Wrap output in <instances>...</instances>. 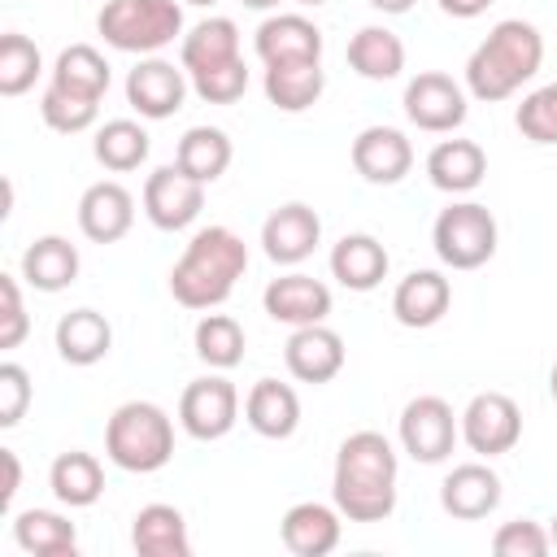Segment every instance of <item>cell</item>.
<instances>
[{
  "label": "cell",
  "mask_w": 557,
  "mask_h": 557,
  "mask_svg": "<svg viewBox=\"0 0 557 557\" xmlns=\"http://www.w3.org/2000/svg\"><path fill=\"white\" fill-rule=\"evenodd\" d=\"M396 448L383 431H352L335 453L331 500L348 522H383L396 509Z\"/></svg>",
  "instance_id": "6da1fadb"
},
{
  "label": "cell",
  "mask_w": 557,
  "mask_h": 557,
  "mask_svg": "<svg viewBox=\"0 0 557 557\" xmlns=\"http://www.w3.org/2000/svg\"><path fill=\"white\" fill-rule=\"evenodd\" d=\"M248 270V244L231 226H200L170 270V296L183 309H218Z\"/></svg>",
  "instance_id": "7a4b0ae2"
},
{
  "label": "cell",
  "mask_w": 557,
  "mask_h": 557,
  "mask_svg": "<svg viewBox=\"0 0 557 557\" xmlns=\"http://www.w3.org/2000/svg\"><path fill=\"white\" fill-rule=\"evenodd\" d=\"M544 65V35L522 22V17H505L487 30V39L470 52L466 61V91L483 104L509 100L522 83H531Z\"/></svg>",
  "instance_id": "3957f363"
},
{
  "label": "cell",
  "mask_w": 557,
  "mask_h": 557,
  "mask_svg": "<svg viewBox=\"0 0 557 557\" xmlns=\"http://www.w3.org/2000/svg\"><path fill=\"white\" fill-rule=\"evenodd\" d=\"M104 457L126 474H157L174 457V422L152 400H126L104 422Z\"/></svg>",
  "instance_id": "277c9868"
},
{
  "label": "cell",
  "mask_w": 557,
  "mask_h": 557,
  "mask_svg": "<svg viewBox=\"0 0 557 557\" xmlns=\"http://www.w3.org/2000/svg\"><path fill=\"white\" fill-rule=\"evenodd\" d=\"M96 30L117 52L152 57L183 35V4L178 0H104L96 13Z\"/></svg>",
  "instance_id": "5b68a950"
},
{
  "label": "cell",
  "mask_w": 557,
  "mask_h": 557,
  "mask_svg": "<svg viewBox=\"0 0 557 557\" xmlns=\"http://www.w3.org/2000/svg\"><path fill=\"white\" fill-rule=\"evenodd\" d=\"M496 218L487 205L479 200H457L448 209H440L435 226H431V244H435V257L448 265V270H479L496 257Z\"/></svg>",
  "instance_id": "8992f818"
},
{
  "label": "cell",
  "mask_w": 557,
  "mask_h": 557,
  "mask_svg": "<svg viewBox=\"0 0 557 557\" xmlns=\"http://www.w3.org/2000/svg\"><path fill=\"white\" fill-rule=\"evenodd\" d=\"M396 435H400V448L422 461V466H440L457 435H461V422L453 413V405L444 396H413L405 409H400V422H396Z\"/></svg>",
  "instance_id": "52a82bcc"
},
{
  "label": "cell",
  "mask_w": 557,
  "mask_h": 557,
  "mask_svg": "<svg viewBox=\"0 0 557 557\" xmlns=\"http://www.w3.org/2000/svg\"><path fill=\"white\" fill-rule=\"evenodd\" d=\"M405 117L426 131V135H448L466 122L470 104H466V87L453 83L444 70H422L405 83Z\"/></svg>",
  "instance_id": "ba28073f"
},
{
  "label": "cell",
  "mask_w": 557,
  "mask_h": 557,
  "mask_svg": "<svg viewBox=\"0 0 557 557\" xmlns=\"http://www.w3.org/2000/svg\"><path fill=\"white\" fill-rule=\"evenodd\" d=\"M239 418V392L226 374H205V379H191L178 396V426L191 435V440H222L231 435Z\"/></svg>",
  "instance_id": "9c48e42d"
},
{
  "label": "cell",
  "mask_w": 557,
  "mask_h": 557,
  "mask_svg": "<svg viewBox=\"0 0 557 557\" xmlns=\"http://www.w3.org/2000/svg\"><path fill=\"white\" fill-rule=\"evenodd\" d=\"M461 440L479 457H500L522 440V409L505 392H479L461 409Z\"/></svg>",
  "instance_id": "30bf717a"
},
{
  "label": "cell",
  "mask_w": 557,
  "mask_h": 557,
  "mask_svg": "<svg viewBox=\"0 0 557 557\" xmlns=\"http://www.w3.org/2000/svg\"><path fill=\"white\" fill-rule=\"evenodd\" d=\"M205 209V183L183 174L178 165H161L144 183V213L157 231H187Z\"/></svg>",
  "instance_id": "8fae6325"
},
{
  "label": "cell",
  "mask_w": 557,
  "mask_h": 557,
  "mask_svg": "<svg viewBox=\"0 0 557 557\" xmlns=\"http://www.w3.org/2000/svg\"><path fill=\"white\" fill-rule=\"evenodd\" d=\"M187 100V70H178L174 61H161V57H144L131 74H126V104L148 117V122H161V117H174Z\"/></svg>",
  "instance_id": "7c38bea8"
},
{
  "label": "cell",
  "mask_w": 557,
  "mask_h": 557,
  "mask_svg": "<svg viewBox=\"0 0 557 557\" xmlns=\"http://www.w3.org/2000/svg\"><path fill=\"white\" fill-rule=\"evenodd\" d=\"M261 305H265V313L274 318V322H283V326H313V322H326V313H331V287L322 283V278H313V274H278V278H270L265 283V292H261Z\"/></svg>",
  "instance_id": "4fadbf2b"
},
{
  "label": "cell",
  "mask_w": 557,
  "mask_h": 557,
  "mask_svg": "<svg viewBox=\"0 0 557 557\" xmlns=\"http://www.w3.org/2000/svg\"><path fill=\"white\" fill-rule=\"evenodd\" d=\"M344 339L339 331H331L326 322H313V326H296L292 339L283 344V361H287V374L300 379V383H331L339 370H344Z\"/></svg>",
  "instance_id": "5bb4252c"
},
{
  "label": "cell",
  "mask_w": 557,
  "mask_h": 557,
  "mask_svg": "<svg viewBox=\"0 0 557 557\" xmlns=\"http://www.w3.org/2000/svg\"><path fill=\"white\" fill-rule=\"evenodd\" d=\"M352 170L374 187H392L413 170V144L396 126H366L352 139Z\"/></svg>",
  "instance_id": "9a60e30c"
},
{
  "label": "cell",
  "mask_w": 557,
  "mask_h": 557,
  "mask_svg": "<svg viewBox=\"0 0 557 557\" xmlns=\"http://www.w3.org/2000/svg\"><path fill=\"white\" fill-rule=\"evenodd\" d=\"M318 239H322V218L300 200L278 205L261 222V248L274 265H300L318 248Z\"/></svg>",
  "instance_id": "2e32d148"
},
{
  "label": "cell",
  "mask_w": 557,
  "mask_h": 557,
  "mask_svg": "<svg viewBox=\"0 0 557 557\" xmlns=\"http://www.w3.org/2000/svg\"><path fill=\"white\" fill-rule=\"evenodd\" d=\"M440 505L457 522H479L500 505V474L492 466H483V461L453 466L444 474V483H440Z\"/></svg>",
  "instance_id": "e0dca14e"
},
{
  "label": "cell",
  "mask_w": 557,
  "mask_h": 557,
  "mask_svg": "<svg viewBox=\"0 0 557 557\" xmlns=\"http://www.w3.org/2000/svg\"><path fill=\"white\" fill-rule=\"evenodd\" d=\"M344 513L335 505H322V500H296L283 522H278V535H283V548L296 553V557H326L339 548V535H344Z\"/></svg>",
  "instance_id": "ac0fdd59"
},
{
  "label": "cell",
  "mask_w": 557,
  "mask_h": 557,
  "mask_svg": "<svg viewBox=\"0 0 557 557\" xmlns=\"http://www.w3.org/2000/svg\"><path fill=\"white\" fill-rule=\"evenodd\" d=\"M131 222H135V196L122 183L100 178L78 196V231L91 244H117L131 231Z\"/></svg>",
  "instance_id": "d6986e66"
},
{
  "label": "cell",
  "mask_w": 557,
  "mask_h": 557,
  "mask_svg": "<svg viewBox=\"0 0 557 557\" xmlns=\"http://www.w3.org/2000/svg\"><path fill=\"white\" fill-rule=\"evenodd\" d=\"M453 305V283L440 270H409L392 292V318L409 331L435 326Z\"/></svg>",
  "instance_id": "ffe728a7"
},
{
  "label": "cell",
  "mask_w": 557,
  "mask_h": 557,
  "mask_svg": "<svg viewBox=\"0 0 557 557\" xmlns=\"http://www.w3.org/2000/svg\"><path fill=\"white\" fill-rule=\"evenodd\" d=\"M257 57L265 65H283V61H322V30L300 17V13H274L257 26L252 39Z\"/></svg>",
  "instance_id": "44dd1931"
},
{
  "label": "cell",
  "mask_w": 557,
  "mask_h": 557,
  "mask_svg": "<svg viewBox=\"0 0 557 557\" xmlns=\"http://www.w3.org/2000/svg\"><path fill=\"white\" fill-rule=\"evenodd\" d=\"M244 422L261 440H292L300 426V396L278 379H257L244 396Z\"/></svg>",
  "instance_id": "7402d4cb"
},
{
  "label": "cell",
  "mask_w": 557,
  "mask_h": 557,
  "mask_svg": "<svg viewBox=\"0 0 557 557\" xmlns=\"http://www.w3.org/2000/svg\"><path fill=\"white\" fill-rule=\"evenodd\" d=\"M387 248L366 231L339 235V244L331 248V278L348 292H374L387 278Z\"/></svg>",
  "instance_id": "603a6c76"
},
{
  "label": "cell",
  "mask_w": 557,
  "mask_h": 557,
  "mask_svg": "<svg viewBox=\"0 0 557 557\" xmlns=\"http://www.w3.org/2000/svg\"><path fill=\"white\" fill-rule=\"evenodd\" d=\"M487 174V152L474 139H440L426 152V178L431 187L448 191V196H466L483 183Z\"/></svg>",
  "instance_id": "cb8c5ba5"
},
{
  "label": "cell",
  "mask_w": 557,
  "mask_h": 557,
  "mask_svg": "<svg viewBox=\"0 0 557 557\" xmlns=\"http://www.w3.org/2000/svg\"><path fill=\"white\" fill-rule=\"evenodd\" d=\"M131 548L139 557H191L187 518L174 505H144L131 522Z\"/></svg>",
  "instance_id": "d4e9b609"
},
{
  "label": "cell",
  "mask_w": 557,
  "mask_h": 557,
  "mask_svg": "<svg viewBox=\"0 0 557 557\" xmlns=\"http://www.w3.org/2000/svg\"><path fill=\"white\" fill-rule=\"evenodd\" d=\"M22 278L35 292H65L78 278V248L65 235H39L22 252Z\"/></svg>",
  "instance_id": "484cf974"
},
{
  "label": "cell",
  "mask_w": 557,
  "mask_h": 557,
  "mask_svg": "<svg viewBox=\"0 0 557 557\" xmlns=\"http://www.w3.org/2000/svg\"><path fill=\"white\" fill-rule=\"evenodd\" d=\"M113 348V326L96 309H70L57 322V352L70 366H96Z\"/></svg>",
  "instance_id": "4316f807"
},
{
  "label": "cell",
  "mask_w": 557,
  "mask_h": 557,
  "mask_svg": "<svg viewBox=\"0 0 557 557\" xmlns=\"http://www.w3.org/2000/svg\"><path fill=\"white\" fill-rule=\"evenodd\" d=\"M13 544L30 557H74L78 531L57 509H22L13 518Z\"/></svg>",
  "instance_id": "83f0119b"
},
{
  "label": "cell",
  "mask_w": 557,
  "mask_h": 557,
  "mask_svg": "<svg viewBox=\"0 0 557 557\" xmlns=\"http://www.w3.org/2000/svg\"><path fill=\"white\" fill-rule=\"evenodd\" d=\"M48 487H52V496H57L65 509H87V505H96L100 492H104V466H100L91 453L70 448V453H61V457L52 461Z\"/></svg>",
  "instance_id": "f1b7e54d"
},
{
  "label": "cell",
  "mask_w": 557,
  "mask_h": 557,
  "mask_svg": "<svg viewBox=\"0 0 557 557\" xmlns=\"http://www.w3.org/2000/svg\"><path fill=\"white\" fill-rule=\"evenodd\" d=\"M239 57V26L231 17H205L196 22L183 44H178V61L187 74H200V70H213V65H226Z\"/></svg>",
  "instance_id": "f546056e"
},
{
  "label": "cell",
  "mask_w": 557,
  "mask_h": 557,
  "mask_svg": "<svg viewBox=\"0 0 557 557\" xmlns=\"http://www.w3.org/2000/svg\"><path fill=\"white\" fill-rule=\"evenodd\" d=\"M326 87L322 61H283V65H265V100L283 113H305L309 104H318Z\"/></svg>",
  "instance_id": "4dcf8cb0"
},
{
  "label": "cell",
  "mask_w": 557,
  "mask_h": 557,
  "mask_svg": "<svg viewBox=\"0 0 557 557\" xmlns=\"http://www.w3.org/2000/svg\"><path fill=\"white\" fill-rule=\"evenodd\" d=\"M231 157H235V148H231V135L222 126H191V131H183V139L174 148V165L205 187L226 174Z\"/></svg>",
  "instance_id": "1f68e13d"
},
{
  "label": "cell",
  "mask_w": 557,
  "mask_h": 557,
  "mask_svg": "<svg viewBox=\"0 0 557 557\" xmlns=\"http://www.w3.org/2000/svg\"><path fill=\"white\" fill-rule=\"evenodd\" d=\"M348 65L370 83H387L405 70V44L387 26H361L348 39Z\"/></svg>",
  "instance_id": "d6a6232c"
},
{
  "label": "cell",
  "mask_w": 557,
  "mask_h": 557,
  "mask_svg": "<svg viewBox=\"0 0 557 557\" xmlns=\"http://www.w3.org/2000/svg\"><path fill=\"white\" fill-rule=\"evenodd\" d=\"M52 87L83 100H100L109 91V61L91 44H70L52 61Z\"/></svg>",
  "instance_id": "836d02e7"
},
{
  "label": "cell",
  "mask_w": 557,
  "mask_h": 557,
  "mask_svg": "<svg viewBox=\"0 0 557 557\" xmlns=\"http://www.w3.org/2000/svg\"><path fill=\"white\" fill-rule=\"evenodd\" d=\"M148 131L139 126V122H131V117H113V122H104L100 131H96V139H91V152H96V161L104 165V170H113V174H126V170H139L144 161H148Z\"/></svg>",
  "instance_id": "e575fe53"
},
{
  "label": "cell",
  "mask_w": 557,
  "mask_h": 557,
  "mask_svg": "<svg viewBox=\"0 0 557 557\" xmlns=\"http://www.w3.org/2000/svg\"><path fill=\"white\" fill-rule=\"evenodd\" d=\"M191 344H196V357L209 370H235L244 361V326L231 313H205L196 322Z\"/></svg>",
  "instance_id": "d590c367"
},
{
  "label": "cell",
  "mask_w": 557,
  "mask_h": 557,
  "mask_svg": "<svg viewBox=\"0 0 557 557\" xmlns=\"http://www.w3.org/2000/svg\"><path fill=\"white\" fill-rule=\"evenodd\" d=\"M44 70V57H39V44L26 39L22 30H9L0 39V96H22L35 87Z\"/></svg>",
  "instance_id": "8d00e7d4"
},
{
  "label": "cell",
  "mask_w": 557,
  "mask_h": 557,
  "mask_svg": "<svg viewBox=\"0 0 557 557\" xmlns=\"http://www.w3.org/2000/svg\"><path fill=\"white\" fill-rule=\"evenodd\" d=\"M96 113H100V100H83V96H70V91H61V87H44V96H39V117H44V126L48 131H57V135H78V131H87L91 122H96Z\"/></svg>",
  "instance_id": "74e56055"
},
{
  "label": "cell",
  "mask_w": 557,
  "mask_h": 557,
  "mask_svg": "<svg viewBox=\"0 0 557 557\" xmlns=\"http://www.w3.org/2000/svg\"><path fill=\"white\" fill-rule=\"evenodd\" d=\"M513 122H518L522 139H531V144H540V148H544V144H557V83H544V87H535L531 96H522Z\"/></svg>",
  "instance_id": "f35d334b"
},
{
  "label": "cell",
  "mask_w": 557,
  "mask_h": 557,
  "mask_svg": "<svg viewBox=\"0 0 557 557\" xmlns=\"http://www.w3.org/2000/svg\"><path fill=\"white\" fill-rule=\"evenodd\" d=\"M191 91H196L205 104H235V100L248 91V65L235 57V61H226V65L200 70V74H191Z\"/></svg>",
  "instance_id": "ab89813d"
},
{
  "label": "cell",
  "mask_w": 557,
  "mask_h": 557,
  "mask_svg": "<svg viewBox=\"0 0 557 557\" xmlns=\"http://www.w3.org/2000/svg\"><path fill=\"white\" fill-rule=\"evenodd\" d=\"M548 548H553L548 531L540 522H531V518H513V522L496 527V535H492V553L496 557H544Z\"/></svg>",
  "instance_id": "60d3db41"
},
{
  "label": "cell",
  "mask_w": 557,
  "mask_h": 557,
  "mask_svg": "<svg viewBox=\"0 0 557 557\" xmlns=\"http://www.w3.org/2000/svg\"><path fill=\"white\" fill-rule=\"evenodd\" d=\"M30 405V374L17 361H0V426H17Z\"/></svg>",
  "instance_id": "b9f144b4"
},
{
  "label": "cell",
  "mask_w": 557,
  "mask_h": 557,
  "mask_svg": "<svg viewBox=\"0 0 557 557\" xmlns=\"http://www.w3.org/2000/svg\"><path fill=\"white\" fill-rule=\"evenodd\" d=\"M0 348H17L30 331V318L22 309V287L13 274H0Z\"/></svg>",
  "instance_id": "7bdbcfd3"
},
{
  "label": "cell",
  "mask_w": 557,
  "mask_h": 557,
  "mask_svg": "<svg viewBox=\"0 0 557 557\" xmlns=\"http://www.w3.org/2000/svg\"><path fill=\"white\" fill-rule=\"evenodd\" d=\"M0 461H4V487H0V509H13V500H17V487H22V466H17V453H13V448H0Z\"/></svg>",
  "instance_id": "ee69618b"
},
{
  "label": "cell",
  "mask_w": 557,
  "mask_h": 557,
  "mask_svg": "<svg viewBox=\"0 0 557 557\" xmlns=\"http://www.w3.org/2000/svg\"><path fill=\"white\" fill-rule=\"evenodd\" d=\"M448 17H461V22H470V17H479V13H487L492 9V0H435Z\"/></svg>",
  "instance_id": "f6af8a7d"
},
{
  "label": "cell",
  "mask_w": 557,
  "mask_h": 557,
  "mask_svg": "<svg viewBox=\"0 0 557 557\" xmlns=\"http://www.w3.org/2000/svg\"><path fill=\"white\" fill-rule=\"evenodd\" d=\"M370 9H379V13H387V17H400V13H409L418 0H366Z\"/></svg>",
  "instance_id": "bcb514c9"
},
{
  "label": "cell",
  "mask_w": 557,
  "mask_h": 557,
  "mask_svg": "<svg viewBox=\"0 0 557 557\" xmlns=\"http://www.w3.org/2000/svg\"><path fill=\"white\" fill-rule=\"evenodd\" d=\"M248 9H274V4H283V0H244Z\"/></svg>",
  "instance_id": "7dc6e473"
},
{
  "label": "cell",
  "mask_w": 557,
  "mask_h": 557,
  "mask_svg": "<svg viewBox=\"0 0 557 557\" xmlns=\"http://www.w3.org/2000/svg\"><path fill=\"white\" fill-rule=\"evenodd\" d=\"M548 392H553V400H557V361H553V370H548Z\"/></svg>",
  "instance_id": "c3c4849f"
},
{
  "label": "cell",
  "mask_w": 557,
  "mask_h": 557,
  "mask_svg": "<svg viewBox=\"0 0 557 557\" xmlns=\"http://www.w3.org/2000/svg\"><path fill=\"white\" fill-rule=\"evenodd\" d=\"M292 4H300V9H318V4H326V0H292Z\"/></svg>",
  "instance_id": "681fc988"
},
{
  "label": "cell",
  "mask_w": 557,
  "mask_h": 557,
  "mask_svg": "<svg viewBox=\"0 0 557 557\" xmlns=\"http://www.w3.org/2000/svg\"><path fill=\"white\" fill-rule=\"evenodd\" d=\"M548 540H553V548H557V513H553V522H548Z\"/></svg>",
  "instance_id": "f907efd6"
},
{
  "label": "cell",
  "mask_w": 557,
  "mask_h": 557,
  "mask_svg": "<svg viewBox=\"0 0 557 557\" xmlns=\"http://www.w3.org/2000/svg\"><path fill=\"white\" fill-rule=\"evenodd\" d=\"M183 4H200L205 9V4H218V0H183Z\"/></svg>",
  "instance_id": "816d5d0a"
}]
</instances>
